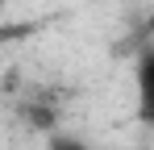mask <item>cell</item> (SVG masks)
<instances>
[{"instance_id":"cell-2","label":"cell","mask_w":154,"mask_h":150,"mask_svg":"<svg viewBox=\"0 0 154 150\" xmlns=\"http://www.w3.org/2000/svg\"><path fill=\"white\" fill-rule=\"evenodd\" d=\"M46 150H88V146H83L79 138H67V133H54V138H50V146H46Z\"/></svg>"},{"instance_id":"cell-1","label":"cell","mask_w":154,"mask_h":150,"mask_svg":"<svg viewBox=\"0 0 154 150\" xmlns=\"http://www.w3.org/2000/svg\"><path fill=\"white\" fill-rule=\"evenodd\" d=\"M33 25H0V46H8V42H21Z\"/></svg>"}]
</instances>
